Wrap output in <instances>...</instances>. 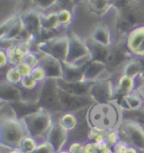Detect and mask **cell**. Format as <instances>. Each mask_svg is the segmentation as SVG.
<instances>
[{"mask_svg": "<svg viewBox=\"0 0 144 153\" xmlns=\"http://www.w3.org/2000/svg\"><path fill=\"white\" fill-rule=\"evenodd\" d=\"M85 120L90 130L107 134L119 129L123 120V110L115 101L94 103L86 109Z\"/></svg>", "mask_w": 144, "mask_h": 153, "instance_id": "obj_1", "label": "cell"}, {"mask_svg": "<svg viewBox=\"0 0 144 153\" xmlns=\"http://www.w3.org/2000/svg\"><path fill=\"white\" fill-rule=\"evenodd\" d=\"M114 10L117 14V41H124L132 29L144 25V4L140 0H115Z\"/></svg>", "mask_w": 144, "mask_h": 153, "instance_id": "obj_2", "label": "cell"}, {"mask_svg": "<svg viewBox=\"0 0 144 153\" xmlns=\"http://www.w3.org/2000/svg\"><path fill=\"white\" fill-rule=\"evenodd\" d=\"M28 135L41 143L46 140V136L55 120L54 114L45 108H41L36 113L23 118Z\"/></svg>", "mask_w": 144, "mask_h": 153, "instance_id": "obj_3", "label": "cell"}, {"mask_svg": "<svg viewBox=\"0 0 144 153\" xmlns=\"http://www.w3.org/2000/svg\"><path fill=\"white\" fill-rule=\"evenodd\" d=\"M1 145L8 148H19L23 139L28 135L22 119H0Z\"/></svg>", "mask_w": 144, "mask_h": 153, "instance_id": "obj_4", "label": "cell"}, {"mask_svg": "<svg viewBox=\"0 0 144 153\" xmlns=\"http://www.w3.org/2000/svg\"><path fill=\"white\" fill-rule=\"evenodd\" d=\"M69 38L70 44L67 62L84 68L93 60L87 40L76 33L70 34Z\"/></svg>", "mask_w": 144, "mask_h": 153, "instance_id": "obj_5", "label": "cell"}, {"mask_svg": "<svg viewBox=\"0 0 144 153\" xmlns=\"http://www.w3.org/2000/svg\"><path fill=\"white\" fill-rule=\"evenodd\" d=\"M69 35L54 36L37 43V51L48 54L63 63L67 62L69 51Z\"/></svg>", "mask_w": 144, "mask_h": 153, "instance_id": "obj_6", "label": "cell"}, {"mask_svg": "<svg viewBox=\"0 0 144 153\" xmlns=\"http://www.w3.org/2000/svg\"><path fill=\"white\" fill-rule=\"evenodd\" d=\"M39 105L53 114L57 113H64L59 99V88L57 79L47 78L41 83Z\"/></svg>", "mask_w": 144, "mask_h": 153, "instance_id": "obj_7", "label": "cell"}, {"mask_svg": "<svg viewBox=\"0 0 144 153\" xmlns=\"http://www.w3.org/2000/svg\"><path fill=\"white\" fill-rule=\"evenodd\" d=\"M119 132L122 140L137 149L140 153H144L143 126L135 120L123 119Z\"/></svg>", "mask_w": 144, "mask_h": 153, "instance_id": "obj_8", "label": "cell"}, {"mask_svg": "<svg viewBox=\"0 0 144 153\" xmlns=\"http://www.w3.org/2000/svg\"><path fill=\"white\" fill-rule=\"evenodd\" d=\"M133 56L126 49L124 41H116L110 48V53L107 62L109 72L114 76L115 74H122V68Z\"/></svg>", "mask_w": 144, "mask_h": 153, "instance_id": "obj_9", "label": "cell"}, {"mask_svg": "<svg viewBox=\"0 0 144 153\" xmlns=\"http://www.w3.org/2000/svg\"><path fill=\"white\" fill-rule=\"evenodd\" d=\"M59 88V87H58ZM59 99L64 112L78 114L84 109H88L95 101L90 96H79L67 93L59 88Z\"/></svg>", "mask_w": 144, "mask_h": 153, "instance_id": "obj_10", "label": "cell"}, {"mask_svg": "<svg viewBox=\"0 0 144 153\" xmlns=\"http://www.w3.org/2000/svg\"><path fill=\"white\" fill-rule=\"evenodd\" d=\"M116 89L112 78H103L94 82L90 91V97L95 103H108L114 101Z\"/></svg>", "mask_w": 144, "mask_h": 153, "instance_id": "obj_11", "label": "cell"}, {"mask_svg": "<svg viewBox=\"0 0 144 153\" xmlns=\"http://www.w3.org/2000/svg\"><path fill=\"white\" fill-rule=\"evenodd\" d=\"M41 13L39 9H31L24 10L20 13V19L25 28V30L36 40L41 39L42 35Z\"/></svg>", "mask_w": 144, "mask_h": 153, "instance_id": "obj_12", "label": "cell"}, {"mask_svg": "<svg viewBox=\"0 0 144 153\" xmlns=\"http://www.w3.org/2000/svg\"><path fill=\"white\" fill-rule=\"evenodd\" d=\"M124 43L133 57H144V25L132 29L126 35Z\"/></svg>", "mask_w": 144, "mask_h": 153, "instance_id": "obj_13", "label": "cell"}, {"mask_svg": "<svg viewBox=\"0 0 144 153\" xmlns=\"http://www.w3.org/2000/svg\"><path fill=\"white\" fill-rule=\"evenodd\" d=\"M69 139V132L60 126L57 119L55 120L46 136V140L51 145L56 152L65 150Z\"/></svg>", "mask_w": 144, "mask_h": 153, "instance_id": "obj_14", "label": "cell"}, {"mask_svg": "<svg viewBox=\"0 0 144 153\" xmlns=\"http://www.w3.org/2000/svg\"><path fill=\"white\" fill-rule=\"evenodd\" d=\"M90 37L96 43L107 47L113 46L116 41L112 28L107 24L104 23L95 25L91 31Z\"/></svg>", "mask_w": 144, "mask_h": 153, "instance_id": "obj_15", "label": "cell"}, {"mask_svg": "<svg viewBox=\"0 0 144 153\" xmlns=\"http://www.w3.org/2000/svg\"><path fill=\"white\" fill-rule=\"evenodd\" d=\"M41 53L40 66L44 68L47 78L51 79H63V64L62 62L53 56L44 52Z\"/></svg>", "mask_w": 144, "mask_h": 153, "instance_id": "obj_16", "label": "cell"}, {"mask_svg": "<svg viewBox=\"0 0 144 153\" xmlns=\"http://www.w3.org/2000/svg\"><path fill=\"white\" fill-rule=\"evenodd\" d=\"M85 81L96 82L103 78H111L107 64L92 60L84 67Z\"/></svg>", "mask_w": 144, "mask_h": 153, "instance_id": "obj_17", "label": "cell"}, {"mask_svg": "<svg viewBox=\"0 0 144 153\" xmlns=\"http://www.w3.org/2000/svg\"><path fill=\"white\" fill-rule=\"evenodd\" d=\"M95 82L83 81L70 82L63 79L57 80V84L60 89L67 93L79 96H90V91Z\"/></svg>", "mask_w": 144, "mask_h": 153, "instance_id": "obj_18", "label": "cell"}, {"mask_svg": "<svg viewBox=\"0 0 144 153\" xmlns=\"http://www.w3.org/2000/svg\"><path fill=\"white\" fill-rule=\"evenodd\" d=\"M85 4L91 14L97 17H104L114 11L115 0H86Z\"/></svg>", "mask_w": 144, "mask_h": 153, "instance_id": "obj_19", "label": "cell"}, {"mask_svg": "<svg viewBox=\"0 0 144 153\" xmlns=\"http://www.w3.org/2000/svg\"><path fill=\"white\" fill-rule=\"evenodd\" d=\"M41 25H42V35L49 34L50 36H52L54 32L61 30V25L59 23L58 15L57 11H47V12H41Z\"/></svg>", "mask_w": 144, "mask_h": 153, "instance_id": "obj_20", "label": "cell"}, {"mask_svg": "<svg viewBox=\"0 0 144 153\" xmlns=\"http://www.w3.org/2000/svg\"><path fill=\"white\" fill-rule=\"evenodd\" d=\"M21 88L19 86L10 84L4 79L0 83V99L1 101L14 103L20 99Z\"/></svg>", "mask_w": 144, "mask_h": 153, "instance_id": "obj_21", "label": "cell"}, {"mask_svg": "<svg viewBox=\"0 0 144 153\" xmlns=\"http://www.w3.org/2000/svg\"><path fill=\"white\" fill-rule=\"evenodd\" d=\"M87 43L90 46V51L93 56V60L96 62H100L106 63L108 62L109 56L110 53V48L111 47H107L103 45L98 44L93 41L90 37L86 38Z\"/></svg>", "mask_w": 144, "mask_h": 153, "instance_id": "obj_22", "label": "cell"}, {"mask_svg": "<svg viewBox=\"0 0 144 153\" xmlns=\"http://www.w3.org/2000/svg\"><path fill=\"white\" fill-rule=\"evenodd\" d=\"M63 64V80L70 82L85 81L84 68L73 64L65 62Z\"/></svg>", "mask_w": 144, "mask_h": 153, "instance_id": "obj_23", "label": "cell"}, {"mask_svg": "<svg viewBox=\"0 0 144 153\" xmlns=\"http://www.w3.org/2000/svg\"><path fill=\"white\" fill-rule=\"evenodd\" d=\"M137 86V79L135 77L126 74H121L117 78L116 83V94L126 95L134 92Z\"/></svg>", "mask_w": 144, "mask_h": 153, "instance_id": "obj_24", "label": "cell"}, {"mask_svg": "<svg viewBox=\"0 0 144 153\" xmlns=\"http://www.w3.org/2000/svg\"><path fill=\"white\" fill-rule=\"evenodd\" d=\"M60 126L69 133L75 131L79 125V119L76 113L64 112L57 118Z\"/></svg>", "mask_w": 144, "mask_h": 153, "instance_id": "obj_25", "label": "cell"}, {"mask_svg": "<svg viewBox=\"0 0 144 153\" xmlns=\"http://www.w3.org/2000/svg\"><path fill=\"white\" fill-rule=\"evenodd\" d=\"M11 104H13L19 119H23V118L26 117L30 114L36 113L41 108L40 105L28 104V103H25L20 100L15 101Z\"/></svg>", "mask_w": 144, "mask_h": 153, "instance_id": "obj_26", "label": "cell"}, {"mask_svg": "<svg viewBox=\"0 0 144 153\" xmlns=\"http://www.w3.org/2000/svg\"><path fill=\"white\" fill-rule=\"evenodd\" d=\"M144 72L143 68L142 67L139 60L137 58H133L130 60L122 68V74H126L128 76L137 78Z\"/></svg>", "mask_w": 144, "mask_h": 153, "instance_id": "obj_27", "label": "cell"}, {"mask_svg": "<svg viewBox=\"0 0 144 153\" xmlns=\"http://www.w3.org/2000/svg\"><path fill=\"white\" fill-rule=\"evenodd\" d=\"M41 83L38 88H36L35 89H31V90L21 88V95H20L19 100L25 103H28V104L39 105L40 99H41Z\"/></svg>", "mask_w": 144, "mask_h": 153, "instance_id": "obj_28", "label": "cell"}, {"mask_svg": "<svg viewBox=\"0 0 144 153\" xmlns=\"http://www.w3.org/2000/svg\"><path fill=\"white\" fill-rule=\"evenodd\" d=\"M7 55H8V58H9V64L12 67L17 66L19 63L22 62L24 57L25 56V53L20 49V47L19 45H14L11 47H9V49L5 50Z\"/></svg>", "mask_w": 144, "mask_h": 153, "instance_id": "obj_29", "label": "cell"}, {"mask_svg": "<svg viewBox=\"0 0 144 153\" xmlns=\"http://www.w3.org/2000/svg\"><path fill=\"white\" fill-rule=\"evenodd\" d=\"M58 15V19L62 29H68L73 23L74 19V11L71 9H63L57 11Z\"/></svg>", "mask_w": 144, "mask_h": 153, "instance_id": "obj_30", "label": "cell"}, {"mask_svg": "<svg viewBox=\"0 0 144 153\" xmlns=\"http://www.w3.org/2000/svg\"><path fill=\"white\" fill-rule=\"evenodd\" d=\"M22 78V76L19 73V72L17 71V69L15 68V67L9 66L8 70L5 71L4 76L3 79L5 80L6 82H8L10 84L19 86Z\"/></svg>", "mask_w": 144, "mask_h": 153, "instance_id": "obj_31", "label": "cell"}, {"mask_svg": "<svg viewBox=\"0 0 144 153\" xmlns=\"http://www.w3.org/2000/svg\"><path fill=\"white\" fill-rule=\"evenodd\" d=\"M38 142L31 135H27L21 141L19 149L22 151L23 153H34L36 152Z\"/></svg>", "mask_w": 144, "mask_h": 153, "instance_id": "obj_32", "label": "cell"}, {"mask_svg": "<svg viewBox=\"0 0 144 153\" xmlns=\"http://www.w3.org/2000/svg\"><path fill=\"white\" fill-rule=\"evenodd\" d=\"M18 118L13 104L9 102L1 101L0 104V119H14Z\"/></svg>", "mask_w": 144, "mask_h": 153, "instance_id": "obj_33", "label": "cell"}, {"mask_svg": "<svg viewBox=\"0 0 144 153\" xmlns=\"http://www.w3.org/2000/svg\"><path fill=\"white\" fill-rule=\"evenodd\" d=\"M31 3L35 9L41 12H47L54 9L57 0H31Z\"/></svg>", "mask_w": 144, "mask_h": 153, "instance_id": "obj_34", "label": "cell"}, {"mask_svg": "<svg viewBox=\"0 0 144 153\" xmlns=\"http://www.w3.org/2000/svg\"><path fill=\"white\" fill-rule=\"evenodd\" d=\"M19 15H20V13H14V14H10L9 16H8L7 18L4 19L1 25H0V38L4 37L6 32L9 30V29L14 24V22L19 18Z\"/></svg>", "mask_w": 144, "mask_h": 153, "instance_id": "obj_35", "label": "cell"}, {"mask_svg": "<svg viewBox=\"0 0 144 153\" xmlns=\"http://www.w3.org/2000/svg\"><path fill=\"white\" fill-rule=\"evenodd\" d=\"M41 53L39 51H31L25 56L23 62L29 64L32 68H35L40 64Z\"/></svg>", "mask_w": 144, "mask_h": 153, "instance_id": "obj_36", "label": "cell"}, {"mask_svg": "<svg viewBox=\"0 0 144 153\" xmlns=\"http://www.w3.org/2000/svg\"><path fill=\"white\" fill-rule=\"evenodd\" d=\"M31 76H32V78H34L39 83H42L47 79V76H46V73L44 68L40 65L33 68Z\"/></svg>", "mask_w": 144, "mask_h": 153, "instance_id": "obj_37", "label": "cell"}, {"mask_svg": "<svg viewBox=\"0 0 144 153\" xmlns=\"http://www.w3.org/2000/svg\"><path fill=\"white\" fill-rule=\"evenodd\" d=\"M41 83L37 82L32 78L31 76H25L23 77L21 82L19 84V87L23 88V89H27V90H31V89H35L36 88H38Z\"/></svg>", "mask_w": 144, "mask_h": 153, "instance_id": "obj_38", "label": "cell"}, {"mask_svg": "<svg viewBox=\"0 0 144 153\" xmlns=\"http://www.w3.org/2000/svg\"><path fill=\"white\" fill-rule=\"evenodd\" d=\"M76 6L77 4L75 3V0H57V3L55 8L52 10L53 11H57L59 9H68L74 11Z\"/></svg>", "mask_w": 144, "mask_h": 153, "instance_id": "obj_39", "label": "cell"}, {"mask_svg": "<svg viewBox=\"0 0 144 153\" xmlns=\"http://www.w3.org/2000/svg\"><path fill=\"white\" fill-rule=\"evenodd\" d=\"M105 139H106V142L107 144L112 147L115 145H116L119 141H121V135H120V132H119V129L116 130V131H110L107 134H105Z\"/></svg>", "mask_w": 144, "mask_h": 153, "instance_id": "obj_40", "label": "cell"}, {"mask_svg": "<svg viewBox=\"0 0 144 153\" xmlns=\"http://www.w3.org/2000/svg\"><path fill=\"white\" fill-rule=\"evenodd\" d=\"M15 68L17 69V71L22 76V77L31 76L32 70H33V68L31 66H30L29 64L24 62L19 63L17 66H15Z\"/></svg>", "mask_w": 144, "mask_h": 153, "instance_id": "obj_41", "label": "cell"}, {"mask_svg": "<svg viewBox=\"0 0 144 153\" xmlns=\"http://www.w3.org/2000/svg\"><path fill=\"white\" fill-rule=\"evenodd\" d=\"M56 152L54 148L50 144L47 140L39 143L37 146L36 152L34 153H53Z\"/></svg>", "mask_w": 144, "mask_h": 153, "instance_id": "obj_42", "label": "cell"}, {"mask_svg": "<svg viewBox=\"0 0 144 153\" xmlns=\"http://www.w3.org/2000/svg\"><path fill=\"white\" fill-rule=\"evenodd\" d=\"M84 142L75 141L70 144L68 151L69 153H84Z\"/></svg>", "mask_w": 144, "mask_h": 153, "instance_id": "obj_43", "label": "cell"}, {"mask_svg": "<svg viewBox=\"0 0 144 153\" xmlns=\"http://www.w3.org/2000/svg\"><path fill=\"white\" fill-rule=\"evenodd\" d=\"M128 147H129V145L125 141L121 140L116 145L112 146L111 148H112L114 153H126V150H127Z\"/></svg>", "mask_w": 144, "mask_h": 153, "instance_id": "obj_44", "label": "cell"}, {"mask_svg": "<svg viewBox=\"0 0 144 153\" xmlns=\"http://www.w3.org/2000/svg\"><path fill=\"white\" fill-rule=\"evenodd\" d=\"M84 153H99L94 142L88 140L84 145Z\"/></svg>", "mask_w": 144, "mask_h": 153, "instance_id": "obj_45", "label": "cell"}, {"mask_svg": "<svg viewBox=\"0 0 144 153\" xmlns=\"http://www.w3.org/2000/svg\"><path fill=\"white\" fill-rule=\"evenodd\" d=\"M9 58L6 51L4 49L0 50V68L1 69H4L9 66Z\"/></svg>", "mask_w": 144, "mask_h": 153, "instance_id": "obj_46", "label": "cell"}, {"mask_svg": "<svg viewBox=\"0 0 144 153\" xmlns=\"http://www.w3.org/2000/svg\"><path fill=\"white\" fill-rule=\"evenodd\" d=\"M1 153H23L19 148H8L1 145Z\"/></svg>", "mask_w": 144, "mask_h": 153, "instance_id": "obj_47", "label": "cell"}, {"mask_svg": "<svg viewBox=\"0 0 144 153\" xmlns=\"http://www.w3.org/2000/svg\"><path fill=\"white\" fill-rule=\"evenodd\" d=\"M126 153H140L139 151L137 150L135 147H133V146H129V147L127 148L126 150Z\"/></svg>", "mask_w": 144, "mask_h": 153, "instance_id": "obj_48", "label": "cell"}, {"mask_svg": "<svg viewBox=\"0 0 144 153\" xmlns=\"http://www.w3.org/2000/svg\"><path fill=\"white\" fill-rule=\"evenodd\" d=\"M99 153H114V152H113L112 148H111L110 146H109V147L105 148L104 150H103V151L99 152Z\"/></svg>", "mask_w": 144, "mask_h": 153, "instance_id": "obj_49", "label": "cell"}, {"mask_svg": "<svg viewBox=\"0 0 144 153\" xmlns=\"http://www.w3.org/2000/svg\"><path fill=\"white\" fill-rule=\"evenodd\" d=\"M76 4H83V3H86V0H75Z\"/></svg>", "mask_w": 144, "mask_h": 153, "instance_id": "obj_50", "label": "cell"}, {"mask_svg": "<svg viewBox=\"0 0 144 153\" xmlns=\"http://www.w3.org/2000/svg\"><path fill=\"white\" fill-rule=\"evenodd\" d=\"M57 153H69V152H68V149H65V150H63V151L58 152H57Z\"/></svg>", "mask_w": 144, "mask_h": 153, "instance_id": "obj_51", "label": "cell"}, {"mask_svg": "<svg viewBox=\"0 0 144 153\" xmlns=\"http://www.w3.org/2000/svg\"><path fill=\"white\" fill-rule=\"evenodd\" d=\"M142 109L144 111V101H143V108H142Z\"/></svg>", "mask_w": 144, "mask_h": 153, "instance_id": "obj_52", "label": "cell"}, {"mask_svg": "<svg viewBox=\"0 0 144 153\" xmlns=\"http://www.w3.org/2000/svg\"><path fill=\"white\" fill-rule=\"evenodd\" d=\"M14 1H17V2H21L22 0H14Z\"/></svg>", "mask_w": 144, "mask_h": 153, "instance_id": "obj_53", "label": "cell"}, {"mask_svg": "<svg viewBox=\"0 0 144 153\" xmlns=\"http://www.w3.org/2000/svg\"><path fill=\"white\" fill-rule=\"evenodd\" d=\"M53 153H57V152H53Z\"/></svg>", "mask_w": 144, "mask_h": 153, "instance_id": "obj_54", "label": "cell"}]
</instances>
